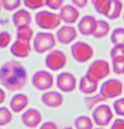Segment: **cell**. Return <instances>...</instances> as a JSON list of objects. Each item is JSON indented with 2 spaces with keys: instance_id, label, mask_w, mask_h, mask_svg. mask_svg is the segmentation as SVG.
I'll return each mask as SVG.
<instances>
[{
  "instance_id": "1",
  "label": "cell",
  "mask_w": 124,
  "mask_h": 129,
  "mask_svg": "<svg viewBox=\"0 0 124 129\" xmlns=\"http://www.w3.org/2000/svg\"><path fill=\"white\" fill-rule=\"evenodd\" d=\"M27 79V71L19 61L9 60L0 67V84L9 91L21 90L26 85Z\"/></svg>"
},
{
  "instance_id": "2",
  "label": "cell",
  "mask_w": 124,
  "mask_h": 129,
  "mask_svg": "<svg viewBox=\"0 0 124 129\" xmlns=\"http://www.w3.org/2000/svg\"><path fill=\"white\" fill-rule=\"evenodd\" d=\"M111 70V67L107 60L98 59L90 63L86 75L92 80L99 82L110 75Z\"/></svg>"
},
{
  "instance_id": "3",
  "label": "cell",
  "mask_w": 124,
  "mask_h": 129,
  "mask_svg": "<svg viewBox=\"0 0 124 129\" xmlns=\"http://www.w3.org/2000/svg\"><path fill=\"white\" fill-rule=\"evenodd\" d=\"M35 22L39 28L46 30H52L59 26L61 20L59 14L43 10L35 14Z\"/></svg>"
},
{
  "instance_id": "4",
  "label": "cell",
  "mask_w": 124,
  "mask_h": 129,
  "mask_svg": "<svg viewBox=\"0 0 124 129\" xmlns=\"http://www.w3.org/2000/svg\"><path fill=\"white\" fill-rule=\"evenodd\" d=\"M124 91L123 82L117 79H109L105 81L99 89V94L105 99H116L120 97Z\"/></svg>"
},
{
  "instance_id": "5",
  "label": "cell",
  "mask_w": 124,
  "mask_h": 129,
  "mask_svg": "<svg viewBox=\"0 0 124 129\" xmlns=\"http://www.w3.org/2000/svg\"><path fill=\"white\" fill-rule=\"evenodd\" d=\"M92 119L98 127H106L113 122L114 111L110 106L101 104L93 109Z\"/></svg>"
},
{
  "instance_id": "6",
  "label": "cell",
  "mask_w": 124,
  "mask_h": 129,
  "mask_svg": "<svg viewBox=\"0 0 124 129\" xmlns=\"http://www.w3.org/2000/svg\"><path fill=\"white\" fill-rule=\"evenodd\" d=\"M55 45V37L49 32H39L33 39V48L38 54L51 51Z\"/></svg>"
},
{
  "instance_id": "7",
  "label": "cell",
  "mask_w": 124,
  "mask_h": 129,
  "mask_svg": "<svg viewBox=\"0 0 124 129\" xmlns=\"http://www.w3.org/2000/svg\"><path fill=\"white\" fill-rule=\"evenodd\" d=\"M73 58L80 63H84L90 60L94 55L93 48L85 42H77L70 48Z\"/></svg>"
},
{
  "instance_id": "8",
  "label": "cell",
  "mask_w": 124,
  "mask_h": 129,
  "mask_svg": "<svg viewBox=\"0 0 124 129\" xmlns=\"http://www.w3.org/2000/svg\"><path fill=\"white\" fill-rule=\"evenodd\" d=\"M31 82L36 90L39 91H46L53 87L55 84V79L50 72L44 70H39L35 72L33 75Z\"/></svg>"
},
{
  "instance_id": "9",
  "label": "cell",
  "mask_w": 124,
  "mask_h": 129,
  "mask_svg": "<svg viewBox=\"0 0 124 129\" xmlns=\"http://www.w3.org/2000/svg\"><path fill=\"white\" fill-rule=\"evenodd\" d=\"M67 61V57L62 51L53 50L46 55L45 64L50 70L57 72L66 66Z\"/></svg>"
},
{
  "instance_id": "10",
  "label": "cell",
  "mask_w": 124,
  "mask_h": 129,
  "mask_svg": "<svg viewBox=\"0 0 124 129\" xmlns=\"http://www.w3.org/2000/svg\"><path fill=\"white\" fill-rule=\"evenodd\" d=\"M56 86L64 93H71L76 90L77 79L75 75L70 72H61L56 77Z\"/></svg>"
},
{
  "instance_id": "11",
  "label": "cell",
  "mask_w": 124,
  "mask_h": 129,
  "mask_svg": "<svg viewBox=\"0 0 124 129\" xmlns=\"http://www.w3.org/2000/svg\"><path fill=\"white\" fill-rule=\"evenodd\" d=\"M20 120L25 127L28 128H36L42 124V115L39 110L29 108L22 113Z\"/></svg>"
},
{
  "instance_id": "12",
  "label": "cell",
  "mask_w": 124,
  "mask_h": 129,
  "mask_svg": "<svg viewBox=\"0 0 124 129\" xmlns=\"http://www.w3.org/2000/svg\"><path fill=\"white\" fill-rule=\"evenodd\" d=\"M42 104L48 108L56 109L61 107L64 104V96L57 91H46L41 95Z\"/></svg>"
},
{
  "instance_id": "13",
  "label": "cell",
  "mask_w": 124,
  "mask_h": 129,
  "mask_svg": "<svg viewBox=\"0 0 124 129\" xmlns=\"http://www.w3.org/2000/svg\"><path fill=\"white\" fill-rule=\"evenodd\" d=\"M30 99L28 96L23 93L15 94L10 100L9 107L14 113H20L23 112L28 107Z\"/></svg>"
},
{
  "instance_id": "14",
  "label": "cell",
  "mask_w": 124,
  "mask_h": 129,
  "mask_svg": "<svg viewBox=\"0 0 124 129\" xmlns=\"http://www.w3.org/2000/svg\"><path fill=\"white\" fill-rule=\"evenodd\" d=\"M77 37V31L75 27L69 25L61 26L56 33L58 41L63 45H68L73 42Z\"/></svg>"
},
{
  "instance_id": "15",
  "label": "cell",
  "mask_w": 124,
  "mask_h": 129,
  "mask_svg": "<svg viewBox=\"0 0 124 129\" xmlns=\"http://www.w3.org/2000/svg\"><path fill=\"white\" fill-rule=\"evenodd\" d=\"M59 16L61 20L65 23L73 24L78 20L80 12L77 7L71 5H66L61 7Z\"/></svg>"
},
{
  "instance_id": "16",
  "label": "cell",
  "mask_w": 124,
  "mask_h": 129,
  "mask_svg": "<svg viewBox=\"0 0 124 129\" xmlns=\"http://www.w3.org/2000/svg\"><path fill=\"white\" fill-rule=\"evenodd\" d=\"M96 22V18L92 15L83 16L77 24L79 32L85 36H92L95 28Z\"/></svg>"
},
{
  "instance_id": "17",
  "label": "cell",
  "mask_w": 124,
  "mask_h": 129,
  "mask_svg": "<svg viewBox=\"0 0 124 129\" xmlns=\"http://www.w3.org/2000/svg\"><path fill=\"white\" fill-rule=\"evenodd\" d=\"M31 51V46L29 42L17 39L11 46L10 52L18 58H25L29 56Z\"/></svg>"
},
{
  "instance_id": "18",
  "label": "cell",
  "mask_w": 124,
  "mask_h": 129,
  "mask_svg": "<svg viewBox=\"0 0 124 129\" xmlns=\"http://www.w3.org/2000/svg\"><path fill=\"white\" fill-rule=\"evenodd\" d=\"M99 82H95L90 79L86 74L82 76L79 82V90L80 91L86 95H92L95 94L98 88Z\"/></svg>"
},
{
  "instance_id": "19",
  "label": "cell",
  "mask_w": 124,
  "mask_h": 129,
  "mask_svg": "<svg viewBox=\"0 0 124 129\" xmlns=\"http://www.w3.org/2000/svg\"><path fill=\"white\" fill-rule=\"evenodd\" d=\"M12 22L14 26L17 28L23 26H30L32 22V16L28 11L20 9L13 14Z\"/></svg>"
},
{
  "instance_id": "20",
  "label": "cell",
  "mask_w": 124,
  "mask_h": 129,
  "mask_svg": "<svg viewBox=\"0 0 124 129\" xmlns=\"http://www.w3.org/2000/svg\"><path fill=\"white\" fill-rule=\"evenodd\" d=\"M111 31V26L108 22L104 20H97L95 28L92 33L95 39H100L106 37Z\"/></svg>"
},
{
  "instance_id": "21",
  "label": "cell",
  "mask_w": 124,
  "mask_h": 129,
  "mask_svg": "<svg viewBox=\"0 0 124 129\" xmlns=\"http://www.w3.org/2000/svg\"><path fill=\"white\" fill-rule=\"evenodd\" d=\"M123 10V4L121 0H111V7L106 17L109 20L118 19Z\"/></svg>"
},
{
  "instance_id": "22",
  "label": "cell",
  "mask_w": 124,
  "mask_h": 129,
  "mask_svg": "<svg viewBox=\"0 0 124 129\" xmlns=\"http://www.w3.org/2000/svg\"><path fill=\"white\" fill-rule=\"evenodd\" d=\"M73 125L75 129H93L94 122L92 119L85 115L77 116L73 122Z\"/></svg>"
},
{
  "instance_id": "23",
  "label": "cell",
  "mask_w": 124,
  "mask_h": 129,
  "mask_svg": "<svg viewBox=\"0 0 124 129\" xmlns=\"http://www.w3.org/2000/svg\"><path fill=\"white\" fill-rule=\"evenodd\" d=\"M95 10L105 17L108 14L111 0H91Z\"/></svg>"
},
{
  "instance_id": "24",
  "label": "cell",
  "mask_w": 124,
  "mask_h": 129,
  "mask_svg": "<svg viewBox=\"0 0 124 129\" xmlns=\"http://www.w3.org/2000/svg\"><path fill=\"white\" fill-rule=\"evenodd\" d=\"M105 101L106 100L98 93L97 94H93L92 95H88V97H86L84 99V103L88 110H92Z\"/></svg>"
},
{
  "instance_id": "25",
  "label": "cell",
  "mask_w": 124,
  "mask_h": 129,
  "mask_svg": "<svg viewBox=\"0 0 124 129\" xmlns=\"http://www.w3.org/2000/svg\"><path fill=\"white\" fill-rule=\"evenodd\" d=\"M17 39L30 42L33 36V30L30 26H23L17 28Z\"/></svg>"
},
{
  "instance_id": "26",
  "label": "cell",
  "mask_w": 124,
  "mask_h": 129,
  "mask_svg": "<svg viewBox=\"0 0 124 129\" xmlns=\"http://www.w3.org/2000/svg\"><path fill=\"white\" fill-rule=\"evenodd\" d=\"M111 42L114 46H124L123 27H117L111 32Z\"/></svg>"
},
{
  "instance_id": "27",
  "label": "cell",
  "mask_w": 124,
  "mask_h": 129,
  "mask_svg": "<svg viewBox=\"0 0 124 129\" xmlns=\"http://www.w3.org/2000/svg\"><path fill=\"white\" fill-rule=\"evenodd\" d=\"M13 120V113L6 107H0V127L9 125Z\"/></svg>"
},
{
  "instance_id": "28",
  "label": "cell",
  "mask_w": 124,
  "mask_h": 129,
  "mask_svg": "<svg viewBox=\"0 0 124 129\" xmlns=\"http://www.w3.org/2000/svg\"><path fill=\"white\" fill-rule=\"evenodd\" d=\"M2 6L8 11L16 10L20 6L21 0H1Z\"/></svg>"
},
{
  "instance_id": "29",
  "label": "cell",
  "mask_w": 124,
  "mask_h": 129,
  "mask_svg": "<svg viewBox=\"0 0 124 129\" xmlns=\"http://www.w3.org/2000/svg\"><path fill=\"white\" fill-rule=\"evenodd\" d=\"M113 111L118 116L124 117V98H117L113 103Z\"/></svg>"
},
{
  "instance_id": "30",
  "label": "cell",
  "mask_w": 124,
  "mask_h": 129,
  "mask_svg": "<svg viewBox=\"0 0 124 129\" xmlns=\"http://www.w3.org/2000/svg\"><path fill=\"white\" fill-rule=\"evenodd\" d=\"M112 60V70L117 75H123L124 72V58L114 59Z\"/></svg>"
},
{
  "instance_id": "31",
  "label": "cell",
  "mask_w": 124,
  "mask_h": 129,
  "mask_svg": "<svg viewBox=\"0 0 124 129\" xmlns=\"http://www.w3.org/2000/svg\"><path fill=\"white\" fill-rule=\"evenodd\" d=\"M24 5L31 10H36L45 5V0H23Z\"/></svg>"
},
{
  "instance_id": "32",
  "label": "cell",
  "mask_w": 124,
  "mask_h": 129,
  "mask_svg": "<svg viewBox=\"0 0 124 129\" xmlns=\"http://www.w3.org/2000/svg\"><path fill=\"white\" fill-rule=\"evenodd\" d=\"M110 56L111 60L124 58V46H114L110 51Z\"/></svg>"
},
{
  "instance_id": "33",
  "label": "cell",
  "mask_w": 124,
  "mask_h": 129,
  "mask_svg": "<svg viewBox=\"0 0 124 129\" xmlns=\"http://www.w3.org/2000/svg\"><path fill=\"white\" fill-rule=\"evenodd\" d=\"M11 41V36L7 31H2L0 33V48H7Z\"/></svg>"
},
{
  "instance_id": "34",
  "label": "cell",
  "mask_w": 124,
  "mask_h": 129,
  "mask_svg": "<svg viewBox=\"0 0 124 129\" xmlns=\"http://www.w3.org/2000/svg\"><path fill=\"white\" fill-rule=\"evenodd\" d=\"M64 0H45V5L53 10L61 8Z\"/></svg>"
},
{
  "instance_id": "35",
  "label": "cell",
  "mask_w": 124,
  "mask_h": 129,
  "mask_svg": "<svg viewBox=\"0 0 124 129\" xmlns=\"http://www.w3.org/2000/svg\"><path fill=\"white\" fill-rule=\"evenodd\" d=\"M110 129H124V119L123 118H117L111 122Z\"/></svg>"
},
{
  "instance_id": "36",
  "label": "cell",
  "mask_w": 124,
  "mask_h": 129,
  "mask_svg": "<svg viewBox=\"0 0 124 129\" xmlns=\"http://www.w3.org/2000/svg\"><path fill=\"white\" fill-rule=\"evenodd\" d=\"M39 129H59L57 124L52 121L45 122L39 125Z\"/></svg>"
},
{
  "instance_id": "37",
  "label": "cell",
  "mask_w": 124,
  "mask_h": 129,
  "mask_svg": "<svg viewBox=\"0 0 124 129\" xmlns=\"http://www.w3.org/2000/svg\"><path fill=\"white\" fill-rule=\"evenodd\" d=\"M75 7L79 8H84L87 6L89 0H71Z\"/></svg>"
},
{
  "instance_id": "38",
  "label": "cell",
  "mask_w": 124,
  "mask_h": 129,
  "mask_svg": "<svg viewBox=\"0 0 124 129\" xmlns=\"http://www.w3.org/2000/svg\"><path fill=\"white\" fill-rule=\"evenodd\" d=\"M5 98H6V95H5V91L3 90V88H0V105L4 103Z\"/></svg>"
},
{
  "instance_id": "39",
  "label": "cell",
  "mask_w": 124,
  "mask_h": 129,
  "mask_svg": "<svg viewBox=\"0 0 124 129\" xmlns=\"http://www.w3.org/2000/svg\"><path fill=\"white\" fill-rule=\"evenodd\" d=\"M63 129H73L72 127H70V126H68V127H65V128H64Z\"/></svg>"
},
{
  "instance_id": "40",
  "label": "cell",
  "mask_w": 124,
  "mask_h": 129,
  "mask_svg": "<svg viewBox=\"0 0 124 129\" xmlns=\"http://www.w3.org/2000/svg\"><path fill=\"white\" fill-rule=\"evenodd\" d=\"M93 129H105L104 127H98V128H93Z\"/></svg>"
},
{
  "instance_id": "41",
  "label": "cell",
  "mask_w": 124,
  "mask_h": 129,
  "mask_svg": "<svg viewBox=\"0 0 124 129\" xmlns=\"http://www.w3.org/2000/svg\"><path fill=\"white\" fill-rule=\"evenodd\" d=\"M123 20H124V11H123Z\"/></svg>"
},
{
  "instance_id": "42",
  "label": "cell",
  "mask_w": 124,
  "mask_h": 129,
  "mask_svg": "<svg viewBox=\"0 0 124 129\" xmlns=\"http://www.w3.org/2000/svg\"><path fill=\"white\" fill-rule=\"evenodd\" d=\"M1 5H1V2H0V11H1Z\"/></svg>"
},
{
  "instance_id": "43",
  "label": "cell",
  "mask_w": 124,
  "mask_h": 129,
  "mask_svg": "<svg viewBox=\"0 0 124 129\" xmlns=\"http://www.w3.org/2000/svg\"><path fill=\"white\" fill-rule=\"evenodd\" d=\"M123 75H124V72H123Z\"/></svg>"
},
{
  "instance_id": "44",
  "label": "cell",
  "mask_w": 124,
  "mask_h": 129,
  "mask_svg": "<svg viewBox=\"0 0 124 129\" xmlns=\"http://www.w3.org/2000/svg\"><path fill=\"white\" fill-rule=\"evenodd\" d=\"M0 129H2V128H0Z\"/></svg>"
}]
</instances>
